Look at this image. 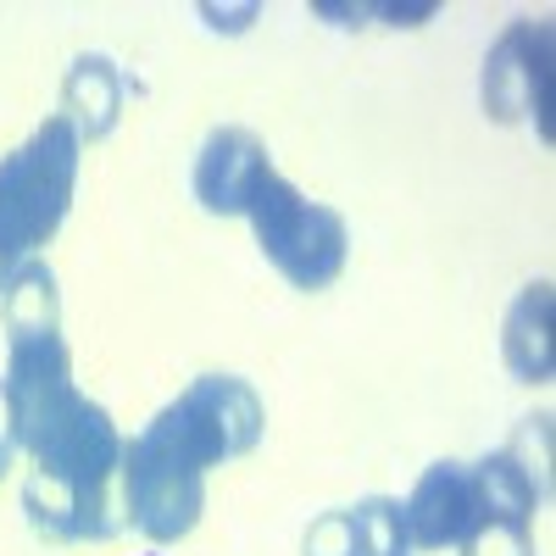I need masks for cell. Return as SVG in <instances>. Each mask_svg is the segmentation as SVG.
<instances>
[{"mask_svg":"<svg viewBox=\"0 0 556 556\" xmlns=\"http://www.w3.org/2000/svg\"><path fill=\"white\" fill-rule=\"evenodd\" d=\"M262 440V401L235 374H206L162 406L123 445V501L128 523L146 540H184L201 523L206 468L245 456Z\"/></svg>","mask_w":556,"mask_h":556,"instance_id":"6da1fadb","label":"cell"},{"mask_svg":"<svg viewBox=\"0 0 556 556\" xmlns=\"http://www.w3.org/2000/svg\"><path fill=\"white\" fill-rule=\"evenodd\" d=\"M28 456H34V479L23 490V506L39 534H51V540L117 534L106 484L123 468V440H117V424L106 417V406L84 395Z\"/></svg>","mask_w":556,"mask_h":556,"instance_id":"7a4b0ae2","label":"cell"},{"mask_svg":"<svg viewBox=\"0 0 556 556\" xmlns=\"http://www.w3.org/2000/svg\"><path fill=\"white\" fill-rule=\"evenodd\" d=\"M78 184V128L73 117H51L28 146L0 156V285L23 267L28 251L62 228Z\"/></svg>","mask_w":556,"mask_h":556,"instance_id":"3957f363","label":"cell"},{"mask_svg":"<svg viewBox=\"0 0 556 556\" xmlns=\"http://www.w3.org/2000/svg\"><path fill=\"white\" fill-rule=\"evenodd\" d=\"M262 256L290 278L295 290H329L345 267V217L306 201L290 178L267 173L245 206Z\"/></svg>","mask_w":556,"mask_h":556,"instance_id":"277c9868","label":"cell"},{"mask_svg":"<svg viewBox=\"0 0 556 556\" xmlns=\"http://www.w3.org/2000/svg\"><path fill=\"white\" fill-rule=\"evenodd\" d=\"M401 523H406V545H412V551L468 545V540L490 523L479 473L468 468V462H434V468L417 479V490L406 495Z\"/></svg>","mask_w":556,"mask_h":556,"instance_id":"5b68a950","label":"cell"},{"mask_svg":"<svg viewBox=\"0 0 556 556\" xmlns=\"http://www.w3.org/2000/svg\"><path fill=\"white\" fill-rule=\"evenodd\" d=\"M484 101L495 117H523V112L540 117V134H545V106H551V28L545 23H518L490 51Z\"/></svg>","mask_w":556,"mask_h":556,"instance_id":"8992f818","label":"cell"},{"mask_svg":"<svg viewBox=\"0 0 556 556\" xmlns=\"http://www.w3.org/2000/svg\"><path fill=\"white\" fill-rule=\"evenodd\" d=\"M267 173H273L267 146L251 128H217V134H206V146L195 156V195L217 217H245L256 184Z\"/></svg>","mask_w":556,"mask_h":556,"instance_id":"52a82bcc","label":"cell"},{"mask_svg":"<svg viewBox=\"0 0 556 556\" xmlns=\"http://www.w3.org/2000/svg\"><path fill=\"white\" fill-rule=\"evenodd\" d=\"M545 317H551V285H529V295L518 301L513 323H506V362H513V374L529 379V345H534V362L551 374V351H545Z\"/></svg>","mask_w":556,"mask_h":556,"instance_id":"ba28073f","label":"cell"},{"mask_svg":"<svg viewBox=\"0 0 556 556\" xmlns=\"http://www.w3.org/2000/svg\"><path fill=\"white\" fill-rule=\"evenodd\" d=\"M462 556H529V529H513V523H484Z\"/></svg>","mask_w":556,"mask_h":556,"instance_id":"9c48e42d","label":"cell"},{"mask_svg":"<svg viewBox=\"0 0 556 556\" xmlns=\"http://www.w3.org/2000/svg\"><path fill=\"white\" fill-rule=\"evenodd\" d=\"M23 445H17V429H12V412H7V390H0V479H7V468H12V456H17Z\"/></svg>","mask_w":556,"mask_h":556,"instance_id":"30bf717a","label":"cell"}]
</instances>
